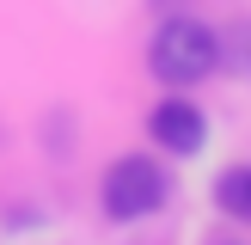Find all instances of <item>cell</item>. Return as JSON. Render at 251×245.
Listing matches in <instances>:
<instances>
[{
	"label": "cell",
	"mask_w": 251,
	"mask_h": 245,
	"mask_svg": "<svg viewBox=\"0 0 251 245\" xmlns=\"http://www.w3.org/2000/svg\"><path fill=\"white\" fill-rule=\"evenodd\" d=\"M221 245H239V239H221Z\"/></svg>",
	"instance_id": "5"
},
{
	"label": "cell",
	"mask_w": 251,
	"mask_h": 245,
	"mask_svg": "<svg viewBox=\"0 0 251 245\" xmlns=\"http://www.w3.org/2000/svg\"><path fill=\"white\" fill-rule=\"evenodd\" d=\"M166 196H172V172L147 153H117L104 166V184H98V202L110 220H147L166 208Z\"/></svg>",
	"instance_id": "2"
},
{
	"label": "cell",
	"mask_w": 251,
	"mask_h": 245,
	"mask_svg": "<svg viewBox=\"0 0 251 245\" xmlns=\"http://www.w3.org/2000/svg\"><path fill=\"white\" fill-rule=\"evenodd\" d=\"M147 135H153V147H166L172 159H190V153H202V141H208V117L184 92H166L147 110Z\"/></svg>",
	"instance_id": "3"
},
{
	"label": "cell",
	"mask_w": 251,
	"mask_h": 245,
	"mask_svg": "<svg viewBox=\"0 0 251 245\" xmlns=\"http://www.w3.org/2000/svg\"><path fill=\"white\" fill-rule=\"evenodd\" d=\"M147 68H153V80H166L172 92H184V86H202L208 74L221 68V37L208 31L202 19H159L153 43H147Z\"/></svg>",
	"instance_id": "1"
},
{
	"label": "cell",
	"mask_w": 251,
	"mask_h": 245,
	"mask_svg": "<svg viewBox=\"0 0 251 245\" xmlns=\"http://www.w3.org/2000/svg\"><path fill=\"white\" fill-rule=\"evenodd\" d=\"M215 208L233 215V220H245V208H251V166H233V172L215 178Z\"/></svg>",
	"instance_id": "4"
},
{
	"label": "cell",
	"mask_w": 251,
	"mask_h": 245,
	"mask_svg": "<svg viewBox=\"0 0 251 245\" xmlns=\"http://www.w3.org/2000/svg\"><path fill=\"white\" fill-rule=\"evenodd\" d=\"M245 220H251V215H245Z\"/></svg>",
	"instance_id": "6"
}]
</instances>
